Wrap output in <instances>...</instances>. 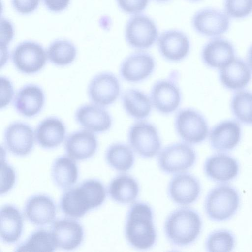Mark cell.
Returning a JSON list of instances; mask_svg holds the SVG:
<instances>
[{
	"label": "cell",
	"instance_id": "41",
	"mask_svg": "<svg viewBox=\"0 0 252 252\" xmlns=\"http://www.w3.org/2000/svg\"><path fill=\"white\" fill-rule=\"evenodd\" d=\"M247 63L252 69V44L249 47L247 53Z\"/></svg>",
	"mask_w": 252,
	"mask_h": 252
},
{
	"label": "cell",
	"instance_id": "36",
	"mask_svg": "<svg viewBox=\"0 0 252 252\" xmlns=\"http://www.w3.org/2000/svg\"><path fill=\"white\" fill-rule=\"evenodd\" d=\"M223 11L230 18H246L252 13V0H224Z\"/></svg>",
	"mask_w": 252,
	"mask_h": 252
},
{
	"label": "cell",
	"instance_id": "5",
	"mask_svg": "<svg viewBox=\"0 0 252 252\" xmlns=\"http://www.w3.org/2000/svg\"><path fill=\"white\" fill-rule=\"evenodd\" d=\"M196 160L194 149L186 143H176L165 147L158 153V165L168 174L184 172L190 168Z\"/></svg>",
	"mask_w": 252,
	"mask_h": 252
},
{
	"label": "cell",
	"instance_id": "11",
	"mask_svg": "<svg viewBox=\"0 0 252 252\" xmlns=\"http://www.w3.org/2000/svg\"><path fill=\"white\" fill-rule=\"evenodd\" d=\"M88 92L90 99L94 104L108 106L118 98L120 92V83L113 74L100 73L91 80Z\"/></svg>",
	"mask_w": 252,
	"mask_h": 252
},
{
	"label": "cell",
	"instance_id": "18",
	"mask_svg": "<svg viewBox=\"0 0 252 252\" xmlns=\"http://www.w3.org/2000/svg\"><path fill=\"white\" fill-rule=\"evenodd\" d=\"M207 176L215 182L224 183L231 181L238 175L239 164L232 157L224 153H218L209 157L204 165Z\"/></svg>",
	"mask_w": 252,
	"mask_h": 252
},
{
	"label": "cell",
	"instance_id": "8",
	"mask_svg": "<svg viewBox=\"0 0 252 252\" xmlns=\"http://www.w3.org/2000/svg\"><path fill=\"white\" fill-rule=\"evenodd\" d=\"M158 35L155 23L145 15H133L126 25V40L134 49L143 50L151 47L157 40Z\"/></svg>",
	"mask_w": 252,
	"mask_h": 252
},
{
	"label": "cell",
	"instance_id": "16",
	"mask_svg": "<svg viewBox=\"0 0 252 252\" xmlns=\"http://www.w3.org/2000/svg\"><path fill=\"white\" fill-rule=\"evenodd\" d=\"M34 133L28 125L16 122L10 124L4 132V142L8 150L14 155L29 154L34 145Z\"/></svg>",
	"mask_w": 252,
	"mask_h": 252
},
{
	"label": "cell",
	"instance_id": "28",
	"mask_svg": "<svg viewBox=\"0 0 252 252\" xmlns=\"http://www.w3.org/2000/svg\"><path fill=\"white\" fill-rule=\"evenodd\" d=\"M122 101L126 113L135 119H145L151 113L152 105L151 99L140 90H126L122 95Z\"/></svg>",
	"mask_w": 252,
	"mask_h": 252
},
{
	"label": "cell",
	"instance_id": "25",
	"mask_svg": "<svg viewBox=\"0 0 252 252\" xmlns=\"http://www.w3.org/2000/svg\"><path fill=\"white\" fill-rule=\"evenodd\" d=\"M27 218L37 225H44L52 222L56 215V207L53 201L44 195L31 197L25 207Z\"/></svg>",
	"mask_w": 252,
	"mask_h": 252
},
{
	"label": "cell",
	"instance_id": "23",
	"mask_svg": "<svg viewBox=\"0 0 252 252\" xmlns=\"http://www.w3.org/2000/svg\"><path fill=\"white\" fill-rule=\"evenodd\" d=\"M67 155L73 159L84 160L93 156L97 147L95 136L88 130H80L69 134L65 141Z\"/></svg>",
	"mask_w": 252,
	"mask_h": 252
},
{
	"label": "cell",
	"instance_id": "2",
	"mask_svg": "<svg viewBox=\"0 0 252 252\" xmlns=\"http://www.w3.org/2000/svg\"><path fill=\"white\" fill-rule=\"evenodd\" d=\"M125 236L132 247L147 250L156 242L157 234L153 222V212L146 203L136 202L129 208L125 225Z\"/></svg>",
	"mask_w": 252,
	"mask_h": 252
},
{
	"label": "cell",
	"instance_id": "37",
	"mask_svg": "<svg viewBox=\"0 0 252 252\" xmlns=\"http://www.w3.org/2000/svg\"><path fill=\"white\" fill-rule=\"evenodd\" d=\"M0 194L5 193L13 186L15 173L13 169L5 161L1 160Z\"/></svg>",
	"mask_w": 252,
	"mask_h": 252
},
{
	"label": "cell",
	"instance_id": "22",
	"mask_svg": "<svg viewBox=\"0 0 252 252\" xmlns=\"http://www.w3.org/2000/svg\"><path fill=\"white\" fill-rule=\"evenodd\" d=\"M251 78L252 72L248 63L238 58H235L219 71L221 83L230 90L243 89L249 83Z\"/></svg>",
	"mask_w": 252,
	"mask_h": 252
},
{
	"label": "cell",
	"instance_id": "1",
	"mask_svg": "<svg viewBox=\"0 0 252 252\" xmlns=\"http://www.w3.org/2000/svg\"><path fill=\"white\" fill-rule=\"evenodd\" d=\"M106 195L105 189L100 181L88 180L64 193L60 201L61 208L69 217L80 218L90 209L101 205Z\"/></svg>",
	"mask_w": 252,
	"mask_h": 252
},
{
	"label": "cell",
	"instance_id": "10",
	"mask_svg": "<svg viewBox=\"0 0 252 252\" xmlns=\"http://www.w3.org/2000/svg\"><path fill=\"white\" fill-rule=\"evenodd\" d=\"M12 59L18 70L26 74H32L44 67L47 56L41 45L28 41L23 42L15 47Z\"/></svg>",
	"mask_w": 252,
	"mask_h": 252
},
{
	"label": "cell",
	"instance_id": "14",
	"mask_svg": "<svg viewBox=\"0 0 252 252\" xmlns=\"http://www.w3.org/2000/svg\"><path fill=\"white\" fill-rule=\"evenodd\" d=\"M155 65V61L150 54L145 52H135L123 61L120 68V74L126 81L139 82L152 74Z\"/></svg>",
	"mask_w": 252,
	"mask_h": 252
},
{
	"label": "cell",
	"instance_id": "21",
	"mask_svg": "<svg viewBox=\"0 0 252 252\" xmlns=\"http://www.w3.org/2000/svg\"><path fill=\"white\" fill-rule=\"evenodd\" d=\"M51 233L57 247L65 250H72L78 247L83 241L84 231L80 224L69 219L56 221Z\"/></svg>",
	"mask_w": 252,
	"mask_h": 252
},
{
	"label": "cell",
	"instance_id": "6",
	"mask_svg": "<svg viewBox=\"0 0 252 252\" xmlns=\"http://www.w3.org/2000/svg\"><path fill=\"white\" fill-rule=\"evenodd\" d=\"M175 126L179 137L189 144L203 142L209 133L206 119L199 112L192 108H185L178 112Z\"/></svg>",
	"mask_w": 252,
	"mask_h": 252
},
{
	"label": "cell",
	"instance_id": "3",
	"mask_svg": "<svg viewBox=\"0 0 252 252\" xmlns=\"http://www.w3.org/2000/svg\"><path fill=\"white\" fill-rule=\"evenodd\" d=\"M202 228V220L194 210L182 208L171 213L164 223L168 241L176 246L184 247L194 242Z\"/></svg>",
	"mask_w": 252,
	"mask_h": 252
},
{
	"label": "cell",
	"instance_id": "7",
	"mask_svg": "<svg viewBox=\"0 0 252 252\" xmlns=\"http://www.w3.org/2000/svg\"><path fill=\"white\" fill-rule=\"evenodd\" d=\"M128 140L131 149L143 158H153L160 151L161 142L158 130L149 122L133 124L129 129Z\"/></svg>",
	"mask_w": 252,
	"mask_h": 252
},
{
	"label": "cell",
	"instance_id": "13",
	"mask_svg": "<svg viewBox=\"0 0 252 252\" xmlns=\"http://www.w3.org/2000/svg\"><path fill=\"white\" fill-rule=\"evenodd\" d=\"M201 192L199 181L193 175L184 172L177 174L170 180L168 193L175 203L187 206L198 199Z\"/></svg>",
	"mask_w": 252,
	"mask_h": 252
},
{
	"label": "cell",
	"instance_id": "38",
	"mask_svg": "<svg viewBox=\"0 0 252 252\" xmlns=\"http://www.w3.org/2000/svg\"><path fill=\"white\" fill-rule=\"evenodd\" d=\"M118 6L124 12L136 15L147 7L149 0H116Z\"/></svg>",
	"mask_w": 252,
	"mask_h": 252
},
{
	"label": "cell",
	"instance_id": "20",
	"mask_svg": "<svg viewBox=\"0 0 252 252\" xmlns=\"http://www.w3.org/2000/svg\"><path fill=\"white\" fill-rule=\"evenodd\" d=\"M75 118L82 127L94 132L106 131L112 125V118L108 111L95 104L80 106L76 112Z\"/></svg>",
	"mask_w": 252,
	"mask_h": 252
},
{
	"label": "cell",
	"instance_id": "12",
	"mask_svg": "<svg viewBox=\"0 0 252 252\" xmlns=\"http://www.w3.org/2000/svg\"><path fill=\"white\" fill-rule=\"evenodd\" d=\"M152 105L159 112L169 114L177 109L181 101L178 86L171 79L160 80L153 85L150 93Z\"/></svg>",
	"mask_w": 252,
	"mask_h": 252
},
{
	"label": "cell",
	"instance_id": "26",
	"mask_svg": "<svg viewBox=\"0 0 252 252\" xmlns=\"http://www.w3.org/2000/svg\"><path fill=\"white\" fill-rule=\"evenodd\" d=\"M65 136V127L60 119L48 117L41 121L35 131L37 143L43 148H53L60 145Z\"/></svg>",
	"mask_w": 252,
	"mask_h": 252
},
{
	"label": "cell",
	"instance_id": "19",
	"mask_svg": "<svg viewBox=\"0 0 252 252\" xmlns=\"http://www.w3.org/2000/svg\"><path fill=\"white\" fill-rule=\"evenodd\" d=\"M241 128L236 121L228 120L215 125L209 134L211 147L218 152H226L234 149L239 143Z\"/></svg>",
	"mask_w": 252,
	"mask_h": 252
},
{
	"label": "cell",
	"instance_id": "34",
	"mask_svg": "<svg viewBox=\"0 0 252 252\" xmlns=\"http://www.w3.org/2000/svg\"><path fill=\"white\" fill-rule=\"evenodd\" d=\"M231 109L235 118L245 124H252V92L239 91L234 94Z\"/></svg>",
	"mask_w": 252,
	"mask_h": 252
},
{
	"label": "cell",
	"instance_id": "32",
	"mask_svg": "<svg viewBox=\"0 0 252 252\" xmlns=\"http://www.w3.org/2000/svg\"><path fill=\"white\" fill-rule=\"evenodd\" d=\"M77 54L76 48L66 40H56L48 47L47 56L51 62L57 65L64 66L71 63Z\"/></svg>",
	"mask_w": 252,
	"mask_h": 252
},
{
	"label": "cell",
	"instance_id": "9",
	"mask_svg": "<svg viewBox=\"0 0 252 252\" xmlns=\"http://www.w3.org/2000/svg\"><path fill=\"white\" fill-rule=\"evenodd\" d=\"M230 18L220 10L205 8L197 11L192 18V25L199 34L210 38L221 37L229 30Z\"/></svg>",
	"mask_w": 252,
	"mask_h": 252
},
{
	"label": "cell",
	"instance_id": "15",
	"mask_svg": "<svg viewBox=\"0 0 252 252\" xmlns=\"http://www.w3.org/2000/svg\"><path fill=\"white\" fill-rule=\"evenodd\" d=\"M158 45L161 56L170 62H179L188 55L190 42L186 34L178 30H168L158 38Z\"/></svg>",
	"mask_w": 252,
	"mask_h": 252
},
{
	"label": "cell",
	"instance_id": "4",
	"mask_svg": "<svg viewBox=\"0 0 252 252\" xmlns=\"http://www.w3.org/2000/svg\"><path fill=\"white\" fill-rule=\"evenodd\" d=\"M240 204L238 192L232 187L222 184L212 189L206 196L204 208L211 220L221 221L231 218Z\"/></svg>",
	"mask_w": 252,
	"mask_h": 252
},
{
	"label": "cell",
	"instance_id": "24",
	"mask_svg": "<svg viewBox=\"0 0 252 252\" xmlns=\"http://www.w3.org/2000/svg\"><path fill=\"white\" fill-rule=\"evenodd\" d=\"M45 101L42 89L37 85L28 84L17 93L14 106L17 111L26 117H32L40 112Z\"/></svg>",
	"mask_w": 252,
	"mask_h": 252
},
{
	"label": "cell",
	"instance_id": "40",
	"mask_svg": "<svg viewBox=\"0 0 252 252\" xmlns=\"http://www.w3.org/2000/svg\"><path fill=\"white\" fill-rule=\"evenodd\" d=\"M43 1L48 10L58 12L63 10L68 6L70 0H43Z\"/></svg>",
	"mask_w": 252,
	"mask_h": 252
},
{
	"label": "cell",
	"instance_id": "17",
	"mask_svg": "<svg viewBox=\"0 0 252 252\" xmlns=\"http://www.w3.org/2000/svg\"><path fill=\"white\" fill-rule=\"evenodd\" d=\"M201 55L207 66L220 69L235 58V50L229 41L218 37L212 38L204 45Z\"/></svg>",
	"mask_w": 252,
	"mask_h": 252
},
{
	"label": "cell",
	"instance_id": "27",
	"mask_svg": "<svg viewBox=\"0 0 252 252\" xmlns=\"http://www.w3.org/2000/svg\"><path fill=\"white\" fill-rule=\"evenodd\" d=\"M0 235L6 243L16 242L21 237L23 227V217L15 207L4 205L0 209Z\"/></svg>",
	"mask_w": 252,
	"mask_h": 252
},
{
	"label": "cell",
	"instance_id": "29",
	"mask_svg": "<svg viewBox=\"0 0 252 252\" xmlns=\"http://www.w3.org/2000/svg\"><path fill=\"white\" fill-rule=\"evenodd\" d=\"M139 191L137 182L131 176L122 174L114 178L108 187V193L111 198L121 204H128L134 202Z\"/></svg>",
	"mask_w": 252,
	"mask_h": 252
},
{
	"label": "cell",
	"instance_id": "43",
	"mask_svg": "<svg viewBox=\"0 0 252 252\" xmlns=\"http://www.w3.org/2000/svg\"><path fill=\"white\" fill-rule=\"evenodd\" d=\"M190 1H192V2H196V1H200L201 0H189Z\"/></svg>",
	"mask_w": 252,
	"mask_h": 252
},
{
	"label": "cell",
	"instance_id": "35",
	"mask_svg": "<svg viewBox=\"0 0 252 252\" xmlns=\"http://www.w3.org/2000/svg\"><path fill=\"white\" fill-rule=\"evenodd\" d=\"M235 239L233 234L230 231L224 230H216L208 236L205 246L207 251L231 252L234 248Z\"/></svg>",
	"mask_w": 252,
	"mask_h": 252
},
{
	"label": "cell",
	"instance_id": "30",
	"mask_svg": "<svg viewBox=\"0 0 252 252\" xmlns=\"http://www.w3.org/2000/svg\"><path fill=\"white\" fill-rule=\"evenodd\" d=\"M56 184L62 189L73 186L78 178V168L75 162L70 158L62 156L56 159L52 170Z\"/></svg>",
	"mask_w": 252,
	"mask_h": 252
},
{
	"label": "cell",
	"instance_id": "42",
	"mask_svg": "<svg viewBox=\"0 0 252 252\" xmlns=\"http://www.w3.org/2000/svg\"><path fill=\"white\" fill-rule=\"evenodd\" d=\"M156 2L159 3H164L170 1L171 0H153Z\"/></svg>",
	"mask_w": 252,
	"mask_h": 252
},
{
	"label": "cell",
	"instance_id": "33",
	"mask_svg": "<svg viewBox=\"0 0 252 252\" xmlns=\"http://www.w3.org/2000/svg\"><path fill=\"white\" fill-rule=\"evenodd\" d=\"M57 247L52 234L44 229L34 232L17 248V252H53Z\"/></svg>",
	"mask_w": 252,
	"mask_h": 252
},
{
	"label": "cell",
	"instance_id": "39",
	"mask_svg": "<svg viewBox=\"0 0 252 252\" xmlns=\"http://www.w3.org/2000/svg\"><path fill=\"white\" fill-rule=\"evenodd\" d=\"M15 10L22 14H28L37 8L40 0H11Z\"/></svg>",
	"mask_w": 252,
	"mask_h": 252
},
{
	"label": "cell",
	"instance_id": "31",
	"mask_svg": "<svg viewBox=\"0 0 252 252\" xmlns=\"http://www.w3.org/2000/svg\"><path fill=\"white\" fill-rule=\"evenodd\" d=\"M105 158L112 168L121 172L129 170L134 162V156L131 148L121 143L110 145L107 149Z\"/></svg>",
	"mask_w": 252,
	"mask_h": 252
}]
</instances>
